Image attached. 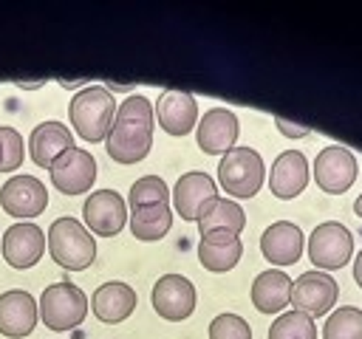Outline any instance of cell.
<instances>
[{
  "label": "cell",
  "instance_id": "1",
  "mask_svg": "<svg viewBox=\"0 0 362 339\" xmlns=\"http://www.w3.org/2000/svg\"><path fill=\"white\" fill-rule=\"evenodd\" d=\"M153 119L156 107L150 105L147 96L130 93L119 107L113 127L105 138V150L116 164H136L147 158L153 147Z\"/></svg>",
  "mask_w": 362,
  "mask_h": 339
},
{
  "label": "cell",
  "instance_id": "2",
  "mask_svg": "<svg viewBox=\"0 0 362 339\" xmlns=\"http://www.w3.org/2000/svg\"><path fill=\"white\" fill-rule=\"evenodd\" d=\"M68 119L74 124V133L85 141H105L116 119V99L105 85H88L74 93Z\"/></svg>",
  "mask_w": 362,
  "mask_h": 339
},
{
  "label": "cell",
  "instance_id": "3",
  "mask_svg": "<svg viewBox=\"0 0 362 339\" xmlns=\"http://www.w3.org/2000/svg\"><path fill=\"white\" fill-rule=\"evenodd\" d=\"M51 260L68 271H85L96 260V240L76 218H57L45 234Z\"/></svg>",
  "mask_w": 362,
  "mask_h": 339
},
{
  "label": "cell",
  "instance_id": "4",
  "mask_svg": "<svg viewBox=\"0 0 362 339\" xmlns=\"http://www.w3.org/2000/svg\"><path fill=\"white\" fill-rule=\"evenodd\" d=\"M266 181V167L257 150L232 147L218 161V184L232 198H255Z\"/></svg>",
  "mask_w": 362,
  "mask_h": 339
},
{
  "label": "cell",
  "instance_id": "5",
  "mask_svg": "<svg viewBox=\"0 0 362 339\" xmlns=\"http://www.w3.org/2000/svg\"><path fill=\"white\" fill-rule=\"evenodd\" d=\"M88 316V297L74 282H54L40 294V319L51 331H71Z\"/></svg>",
  "mask_w": 362,
  "mask_h": 339
},
{
  "label": "cell",
  "instance_id": "6",
  "mask_svg": "<svg viewBox=\"0 0 362 339\" xmlns=\"http://www.w3.org/2000/svg\"><path fill=\"white\" fill-rule=\"evenodd\" d=\"M354 254V234L339 220H325L308 234V260L320 271L342 268Z\"/></svg>",
  "mask_w": 362,
  "mask_h": 339
},
{
  "label": "cell",
  "instance_id": "7",
  "mask_svg": "<svg viewBox=\"0 0 362 339\" xmlns=\"http://www.w3.org/2000/svg\"><path fill=\"white\" fill-rule=\"evenodd\" d=\"M82 218L88 232L99 237H113L127 226V201L116 189H96L85 198Z\"/></svg>",
  "mask_w": 362,
  "mask_h": 339
},
{
  "label": "cell",
  "instance_id": "8",
  "mask_svg": "<svg viewBox=\"0 0 362 339\" xmlns=\"http://www.w3.org/2000/svg\"><path fill=\"white\" fill-rule=\"evenodd\" d=\"M356 172H359V164L354 153L342 144H328L314 158V181L322 192L339 195L351 189V184L356 181Z\"/></svg>",
  "mask_w": 362,
  "mask_h": 339
},
{
  "label": "cell",
  "instance_id": "9",
  "mask_svg": "<svg viewBox=\"0 0 362 339\" xmlns=\"http://www.w3.org/2000/svg\"><path fill=\"white\" fill-rule=\"evenodd\" d=\"M337 297H339L337 280L328 271H320V268L317 271H303L294 280V285H291V305H294V311H303L311 319L328 314L334 308Z\"/></svg>",
  "mask_w": 362,
  "mask_h": 339
},
{
  "label": "cell",
  "instance_id": "10",
  "mask_svg": "<svg viewBox=\"0 0 362 339\" xmlns=\"http://www.w3.org/2000/svg\"><path fill=\"white\" fill-rule=\"evenodd\" d=\"M150 299H153V308L161 319L181 322L195 311L198 294H195L192 280H187L184 274H161L153 285Z\"/></svg>",
  "mask_w": 362,
  "mask_h": 339
},
{
  "label": "cell",
  "instance_id": "11",
  "mask_svg": "<svg viewBox=\"0 0 362 339\" xmlns=\"http://www.w3.org/2000/svg\"><path fill=\"white\" fill-rule=\"evenodd\" d=\"M48 172H51V184L62 195H82L96 181V158L82 147H71L51 164Z\"/></svg>",
  "mask_w": 362,
  "mask_h": 339
},
{
  "label": "cell",
  "instance_id": "12",
  "mask_svg": "<svg viewBox=\"0 0 362 339\" xmlns=\"http://www.w3.org/2000/svg\"><path fill=\"white\" fill-rule=\"evenodd\" d=\"M0 206L11 218H37L48 206V189L34 175H11L0 186Z\"/></svg>",
  "mask_w": 362,
  "mask_h": 339
},
{
  "label": "cell",
  "instance_id": "13",
  "mask_svg": "<svg viewBox=\"0 0 362 339\" xmlns=\"http://www.w3.org/2000/svg\"><path fill=\"white\" fill-rule=\"evenodd\" d=\"M3 257L11 268L23 271V268H31L40 263V257L45 254L48 249V240H45V232L37 226V223H14L6 229L3 234Z\"/></svg>",
  "mask_w": 362,
  "mask_h": 339
},
{
  "label": "cell",
  "instance_id": "14",
  "mask_svg": "<svg viewBox=\"0 0 362 339\" xmlns=\"http://www.w3.org/2000/svg\"><path fill=\"white\" fill-rule=\"evenodd\" d=\"M238 133H240L238 116L229 107H212V110H206L201 116L195 138H198V147L206 155H223V153H229L235 147Z\"/></svg>",
  "mask_w": 362,
  "mask_h": 339
},
{
  "label": "cell",
  "instance_id": "15",
  "mask_svg": "<svg viewBox=\"0 0 362 339\" xmlns=\"http://www.w3.org/2000/svg\"><path fill=\"white\" fill-rule=\"evenodd\" d=\"M212 198H218V184L209 172L201 170L184 172L173 186V206L184 220H198Z\"/></svg>",
  "mask_w": 362,
  "mask_h": 339
},
{
  "label": "cell",
  "instance_id": "16",
  "mask_svg": "<svg viewBox=\"0 0 362 339\" xmlns=\"http://www.w3.org/2000/svg\"><path fill=\"white\" fill-rule=\"evenodd\" d=\"M305 249V234L291 220H274L260 234V251L272 266H294Z\"/></svg>",
  "mask_w": 362,
  "mask_h": 339
},
{
  "label": "cell",
  "instance_id": "17",
  "mask_svg": "<svg viewBox=\"0 0 362 339\" xmlns=\"http://www.w3.org/2000/svg\"><path fill=\"white\" fill-rule=\"evenodd\" d=\"M40 319V308L37 299L23 291V288H11L6 294H0V333L8 339H23L37 328Z\"/></svg>",
  "mask_w": 362,
  "mask_h": 339
},
{
  "label": "cell",
  "instance_id": "18",
  "mask_svg": "<svg viewBox=\"0 0 362 339\" xmlns=\"http://www.w3.org/2000/svg\"><path fill=\"white\" fill-rule=\"evenodd\" d=\"M156 119L170 136H187L198 119V102L189 90H161L156 102Z\"/></svg>",
  "mask_w": 362,
  "mask_h": 339
},
{
  "label": "cell",
  "instance_id": "19",
  "mask_svg": "<svg viewBox=\"0 0 362 339\" xmlns=\"http://www.w3.org/2000/svg\"><path fill=\"white\" fill-rule=\"evenodd\" d=\"M308 184V161L300 150H283L274 164H272V172H269V189L272 195L288 201V198H297Z\"/></svg>",
  "mask_w": 362,
  "mask_h": 339
},
{
  "label": "cell",
  "instance_id": "20",
  "mask_svg": "<svg viewBox=\"0 0 362 339\" xmlns=\"http://www.w3.org/2000/svg\"><path fill=\"white\" fill-rule=\"evenodd\" d=\"M74 144V133L62 124V121H40L34 130H31V138H28V153H31V161L37 167H45L51 170V164L68 153Z\"/></svg>",
  "mask_w": 362,
  "mask_h": 339
},
{
  "label": "cell",
  "instance_id": "21",
  "mask_svg": "<svg viewBox=\"0 0 362 339\" xmlns=\"http://www.w3.org/2000/svg\"><path fill=\"white\" fill-rule=\"evenodd\" d=\"M240 254H243L240 234H232V232H209V234H201V240H198V260L212 274L232 271L238 266Z\"/></svg>",
  "mask_w": 362,
  "mask_h": 339
},
{
  "label": "cell",
  "instance_id": "22",
  "mask_svg": "<svg viewBox=\"0 0 362 339\" xmlns=\"http://www.w3.org/2000/svg\"><path fill=\"white\" fill-rule=\"evenodd\" d=\"M90 308H93L96 319H102L105 325L124 322L136 308V291L122 280L102 282L90 297Z\"/></svg>",
  "mask_w": 362,
  "mask_h": 339
},
{
  "label": "cell",
  "instance_id": "23",
  "mask_svg": "<svg viewBox=\"0 0 362 339\" xmlns=\"http://www.w3.org/2000/svg\"><path fill=\"white\" fill-rule=\"evenodd\" d=\"M294 280L280 268H266L252 280V305L260 314H280L291 302Z\"/></svg>",
  "mask_w": 362,
  "mask_h": 339
},
{
  "label": "cell",
  "instance_id": "24",
  "mask_svg": "<svg viewBox=\"0 0 362 339\" xmlns=\"http://www.w3.org/2000/svg\"><path fill=\"white\" fill-rule=\"evenodd\" d=\"M195 223H198V232L201 234H209V232H232V234H240L243 226H246V212L232 198H212L204 206V212H201V218Z\"/></svg>",
  "mask_w": 362,
  "mask_h": 339
},
{
  "label": "cell",
  "instance_id": "25",
  "mask_svg": "<svg viewBox=\"0 0 362 339\" xmlns=\"http://www.w3.org/2000/svg\"><path fill=\"white\" fill-rule=\"evenodd\" d=\"M127 226L133 232L136 240H161L170 226H173V209L170 203H156V206H144V209H130Z\"/></svg>",
  "mask_w": 362,
  "mask_h": 339
},
{
  "label": "cell",
  "instance_id": "26",
  "mask_svg": "<svg viewBox=\"0 0 362 339\" xmlns=\"http://www.w3.org/2000/svg\"><path fill=\"white\" fill-rule=\"evenodd\" d=\"M322 339H362V308L339 305L322 325Z\"/></svg>",
  "mask_w": 362,
  "mask_h": 339
},
{
  "label": "cell",
  "instance_id": "27",
  "mask_svg": "<svg viewBox=\"0 0 362 339\" xmlns=\"http://www.w3.org/2000/svg\"><path fill=\"white\" fill-rule=\"evenodd\" d=\"M269 339H317V325L303 311H283L269 325Z\"/></svg>",
  "mask_w": 362,
  "mask_h": 339
},
{
  "label": "cell",
  "instance_id": "28",
  "mask_svg": "<svg viewBox=\"0 0 362 339\" xmlns=\"http://www.w3.org/2000/svg\"><path fill=\"white\" fill-rule=\"evenodd\" d=\"M156 203H170V189H167L164 178H158V175L136 178L130 192H127V206L130 209H144V206H156Z\"/></svg>",
  "mask_w": 362,
  "mask_h": 339
},
{
  "label": "cell",
  "instance_id": "29",
  "mask_svg": "<svg viewBox=\"0 0 362 339\" xmlns=\"http://www.w3.org/2000/svg\"><path fill=\"white\" fill-rule=\"evenodd\" d=\"M23 138L14 127H0V172H14L23 164Z\"/></svg>",
  "mask_w": 362,
  "mask_h": 339
},
{
  "label": "cell",
  "instance_id": "30",
  "mask_svg": "<svg viewBox=\"0 0 362 339\" xmlns=\"http://www.w3.org/2000/svg\"><path fill=\"white\" fill-rule=\"evenodd\" d=\"M209 339H252V328L238 314H218L209 322Z\"/></svg>",
  "mask_w": 362,
  "mask_h": 339
},
{
  "label": "cell",
  "instance_id": "31",
  "mask_svg": "<svg viewBox=\"0 0 362 339\" xmlns=\"http://www.w3.org/2000/svg\"><path fill=\"white\" fill-rule=\"evenodd\" d=\"M274 124H277V130L283 133V136H288V138H300V136H308L311 130L305 127V124H294V121H286V119H274Z\"/></svg>",
  "mask_w": 362,
  "mask_h": 339
},
{
  "label": "cell",
  "instance_id": "32",
  "mask_svg": "<svg viewBox=\"0 0 362 339\" xmlns=\"http://www.w3.org/2000/svg\"><path fill=\"white\" fill-rule=\"evenodd\" d=\"M354 280H356V285L362 288V249H359V254H356V260H354Z\"/></svg>",
  "mask_w": 362,
  "mask_h": 339
},
{
  "label": "cell",
  "instance_id": "33",
  "mask_svg": "<svg viewBox=\"0 0 362 339\" xmlns=\"http://www.w3.org/2000/svg\"><path fill=\"white\" fill-rule=\"evenodd\" d=\"M14 85H17V88H28V90H31V88H42V85H45V79H34V82H23V79H17Z\"/></svg>",
  "mask_w": 362,
  "mask_h": 339
},
{
  "label": "cell",
  "instance_id": "34",
  "mask_svg": "<svg viewBox=\"0 0 362 339\" xmlns=\"http://www.w3.org/2000/svg\"><path fill=\"white\" fill-rule=\"evenodd\" d=\"M107 90H136V85H116V82H105Z\"/></svg>",
  "mask_w": 362,
  "mask_h": 339
},
{
  "label": "cell",
  "instance_id": "35",
  "mask_svg": "<svg viewBox=\"0 0 362 339\" xmlns=\"http://www.w3.org/2000/svg\"><path fill=\"white\" fill-rule=\"evenodd\" d=\"M59 85H62V88H82V79H74V82H68V79H59Z\"/></svg>",
  "mask_w": 362,
  "mask_h": 339
},
{
  "label": "cell",
  "instance_id": "36",
  "mask_svg": "<svg viewBox=\"0 0 362 339\" xmlns=\"http://www.w3.org/2000/svg\"><path fill=\"white\" fill-rule=\"evenodd\" d=\"M354 212L362 218V192H359V198H356V203H354Z\"/></svg>",
  "mask_w": 362,
  "mask_h": 339
}]
</instances>
